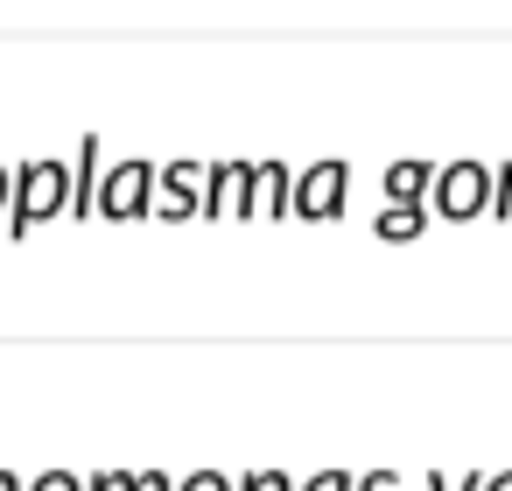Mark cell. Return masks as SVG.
Instances as JSON below:
<instances>
[{
	"label": "cell",
	"mask_w": 512,
	"mask_h": 491,
	"mask_svg": "<svg viewBox=\"0 0 512 491\" xmlns=\"http://www.w3.org/2000/svg\"><path fill=\"white\" fill-rule=\"evenodd\" d=\"M71 197H78V176H71L64 162H29V169H15V211H8V232H15V239L36 232L43 218L71 211Z\"/></svg>",
	"instance_id": "cell-1"
},
{
	"label": "cell",
	"mask_w": 512,
	"mask_h": 491,
	"mask_svg": "<svg viewBox=\"0 0 512 491\" xmlns=\"http://www.w3.org/2000/svg\"><path fill=\"white\" fill-rule=\"evenodd\" d=\"M491 197H498V183H491V169H477V162H456V169H442L435 176V190H428V204L442 211V218H477V211H491Z\"/></svg>",
	"instance_id": "cell-2"
},
{
	"label": "cell",
	"mask_w": 512,
	"mask_h": 491,
	"mask_svg": "<svg viewBox=\"0 0 512 491\" xmlns=\"http://www.w3.org/2000/svg\"><path fill=\"white\" fill-rule=\"evenodd\" d=\"M155 183H162V176H155L148 162H120V169L106 176V190H99V211H106V218H148V211H155Z\"/></svg>",
	"instance_id": "cell-3"
},
{
	"label": "cell",
	"mask_w": 512,
	"mask_h": 491,
	"mask_svg": "<svg viewBox=\"0 0 512 491\" xmlns=\"http://www.w3.org/2000/svg\"><path fill=\"white\" fill-rule=\"evenodd\" d=\"M253 183H260V169H253V162H218V169H211L204 218H260V204H253Z\"/></svg>",
	"instance_id": "cell-4"
},
{
	"label": "cell",
	"mask_w": 512,
	"mask_h": 491,
	"mask_svg": "<svg viewBox=\"0 0 512 491\" xmlns=\"http://www.w3.org/2000/svg\"><path fill=\"white\" fill-rule=\"evenodd\" d=\"M344 183H351L344 162L302 169V176H295V218H337V211H344Z\"/></svg>",
	"instance_id": "cell-5"
},
{
	"label": "cell",
	"mask_w": 512,
	"mask_h": 491,
	"mask_svg": "<svg viewBox=\"0 0 512 491\" xmlns=\"http://www.w3.org/2000/svg\"><path fill=\"white\" fill-rule=\"evenodd\" d=\"M197 183H211L197 162H176V169H162V183H155V211H162V218H197V211H204Z\"/></svg>",
	"instance_id": "cell-6"
},
{
	"label": "cell",
	"mask_w": 512,
	"mask_h": 491,
	"mask_svg": "<svg viewBox=\"0 0 512 491\" xmlns=\"http://www.w3.org/2000/svg\"><path fill=\"white\" fill-rule=\"evenodd\" d=\"M253 204H260V218H288V211H295V176H288L281 162H260Z\"/></svg>",
	"instance_id": "cell-7"
},
{
	"label": "cell",
	"mask_w": 512,
	"mask_h": 491,
	"mask_svg": "<svg viewBox=\"0 0 512 491\" xmlns=\"http://www.w3.org/2000/svg\"><path fill=\"white\" fill-rule=\"evenodd\" d=\"M421 225H428V197H393V204H386V211H379V225H372V232H379V239H393V246H400V239H414V232H421Z\"/></svg>",
	"instance_id": "cell-8"
},
{
	"label": "cell",
	"mask_w": 512,
	"mask_h": 491,
	"mask_svg": "<svg viewBox=\"0 0 512 491\" xmlns=\"http://www.w3.org/2000/svg\"><path fill=\"white\" fill-rule=\"evenodd\" d=\"M71 176H78V197H71V218H92V211H99V141H92V134L78 141V169H71Z\"/></svg>",
	"instance_id": "cell-9"
},
{
	"label": "cell",
	"mask_w": 512,
	"mask_h": 491,
	"mask_svg": "<svg viewBox=\"0 0 512 491\" xmlns=\"http://www.w3.org/2000/svg\"><path fill=\"white\" fill-rule=\"evenodd\" d=\"M435 190V169L428 162H393L386 169V197H428Z\"/></svg>",
	"instance_id": "cell-10"
},
{
	"label": "cell",
	"mask_w": 512,
	"mask_h": 491,
	"mask_svg": "<svg viewBox=\"0 0 512 491\" xmlns=\"http://www.w3.org/2000/svg\"><path fill=\"white\" fill-rule=\"evenodd\" d=\"M141 470H113V477H85V491H134Z\"/></svg>",
	"instance_id": "cell-11"
},
{
	"label": "cell",
	"mask_w": 512,
	"mask_h": 491,
	"mask_svg": "<svg viewBox=\"0 0 512 491\" xmlns=\"http://www.w3.org/2000/svg\"><path fill=\"white\" fill-rule=\"evenodd\" d=\"M176 491H239V484H232V477H218V470H197V477H183Z\"/></svg>",
	"instance_id": "cell-12"
},
{
	"label": "cell",
	"mask_w": 512,
	"mask_h": 491,
	"mask_svg": "<svg viewBox=\"0 0 512 491\" xmlns=\"http://www.w3.org/2000/svg\"><path fill=\"white\" fill-rule=\"evenodd\" d=\"M239 491H288V477L281 470H253V477H239Z\"/></svg>",
	"instance_id": "cell-13"
},
{
	"label": "cell",
	"mask_w": 512,
	"mask_h": 491,
	"mask_svg": "<svg viewBox=\"0 0 512 491\" xmlns=\"http://www.w3.org/2000/svg\"><path fill=\"white\" fill-rule=\"evenodd\" d=\"M302 491H358V477H344V470H323V477H309Z\"/></svg>",
	"instance_id": "cell-14"
},
{
	"label": "cell",
	"mask_w": 512,
	"mask_h": 491,
	"mask_svg": "<svg viewBox=\"0 0 512 491\" xmlns=\"http://www.w3.org/2000/svg\"><path fill=\"white\" fill-rule=\"evenodd\" d=\"M29 491H85V477H71V470H50V477H36Z\"/></svg>",
	"instance_id": "cell-15"
},
{
	"label": "cell",
	"mask_w": 512,
	"mask_h": 491,
	"mask_svg": "<svg viewBox=\"0 0 512 491\" xmlns=\"http://www.w3.org/2000/svg\"><path fill=\"white\" fill-rule=\"evenodd\" d=\"M428 491H484V477H428Z\"/></svg>",
	"instance_id": "cell-16"
},
{
	"label": "cell",
	"mask_w": 512,
	"mask_h": 491,
	"mask_svg": "<svg viewBox=\"0 0 512 491\" xmlns=\"http://www.w3.org/2000/svg\"><path fill=\"white\" fill-rule=\"evenodd\" d=\"M498 218H512V169H498V197H491Z\"/></svg>",
	"instance_id": "cell-17"
},
{
	"label": "cell",
	"mask_w": 512,
	"mask_h": 491,
	"mask_svg": "<svg viewBox=\"0 0 512 491\" xmlns=\"http://www.w3.org/2000/svg\"><path fill=\"white\" fill-rule=\"evenodd\" d=\"M134 491H176V484H169V477H155V470H141V484H134Z\"/></svg>",
	"instance_id": "cell-18"
},
{
	"label": "cell",
	"mask_w": 512,
	"mask_h": 491,
	"mask_svg": "<svg viewBox=\"0 0 512 491\" xmlns=\"http://www.w3.org/2000/svg\"><path fill=\"white\" fill-rule=\"evenodd\" d=\"M0 211H15V176L0 169Z\"/></svg>",
	"instance_id": "cell-19"
},
{
	"label": "cell",
	"mask_w": 512,
	"mask_h": 491,
	"mask_svg": "<svg viewBox=\"0 0 512 491\" xmlns=\"http://www.w3.org/2000/svg\"><path fill=\"white\" fill-rule=\"evenodd\" d=\"M358 491H393V477H358Z\"/></svg>",
	"instance_id": "cell-20"
},
{
	"label": "cell",
	"mask_w": 512,
	"mask_h": 491,
	"mask_svg": "<svg viewBox=\"0 0 512 491\" xmlns=\"http://www.w3.org/2000/svg\"><path fill=\"white\" fill-rule=\"evenodd\" d=\"M484 491H512V470L505 477H484Z\"/></svg>",
	"instance_id": "cell-21"
},
{
	"label": "cell",
	"mask_w": 512,
	"mask_h": 491,
	"mask_svg": "<svg viewBox=\"0 0 512 491\" xmlns=\"http://www.w3.org/2000/svg\"><path fill=\"white\" fill-rule=\"evenodd\" d=\"M0 491H22V484H15V477H8V470H0Z\"/></svg>",
	"instance_id": "cell-22"
}]
</instances>
